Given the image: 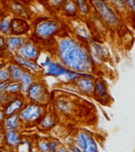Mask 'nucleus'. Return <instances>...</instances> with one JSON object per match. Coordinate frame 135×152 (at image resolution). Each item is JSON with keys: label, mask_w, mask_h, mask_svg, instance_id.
<instances>
[{"label": "nucleus", "mask_w": 135, "mask_h": 152, "mask_svg": "<svg viewBox=\"0 0 135 152\" xmlns=\"http://www.w3.org/2000/svg\"><path fill=\"white\" fill-rule=\"evenodd\" d=\"M59 142L58 140L52 139V140H48V145H49V151L52 152L56 151L57 148L59 146Z\"/></svg>", "instance_id": "30"}, {"label": "nucleus", "mask_w": 135, "mask_h": 152, "mask_svg": "<svg viewBox=\"0 0 135 152\" xmlns=\"http://www.w3.org/2000/svg\"><path fill=\"white\" fill-rule=\"evenodd\" d=\"M73 142L82 150V152H97L99 151L94 137L86 131L81 130L78 132Z\"/></svg>", "instance_id": "6"}, {"label": "nucleus", "mask_w": 135, "mask_h": 152, "mask_svg": "<svg viewBox=\"0 0 135 152\" xmlns=\"http://www.w3.org/2000/svg\"><path fill=\"white\" fill-rule=\"evenodd\" d=\"M0 52H2V50H0Z\"/></svg>", "instance_id": "40"}, {"label": "nucleus", "mask_w": 135, "mask_h": 152, "mask_svg": "<svg viewBox=\"0 0 135 152\" xmlns=\"http://www.w3.org/2000/svg\"><path fill=\"white\" fill-rule=\"evenodd\" d=\"M30 25L26 19L19 17L11 18L10 21V34L12 36H23L30 30Z\"/></svg>", "instance_id": "11"}, {"label": "nucleus", "mask_w": 135, "mask_h": 152, "mask_svg": "<svg viewBox=\"0 0 135 152\" xmlns=\"http://www.w3.org/2000/svg\"><path fill=\"white\" fill-rule=\"evenodd\" d=\"M5 93L13 95L21 94H22V84L21 82L9 80L5 88Z\"/></svg>", "instance_id": "26"}, {"label": "nucleus", "mask_w": 135, "mask_h": 152, "mask_svg": "<svg viewBox=\"0 0 135 152\" xmlns=\"http://www.w3.org/2000/svg\"><path fill=\"white\" fill-rule=\"evenodd\" d=\"M7 49V43H6V39L4 37H2V36L0 35V50H6Z\"/></svg>", "instance_id": "34"}, {"label": "nucleus", "mask_w": 135, "mask_h": 152, "mask_svg": "<svg viewBox=\"0 0 135 152\" xmlns=\"http://www.w3.org/2000/svg\"><path fill=\"white\" fill-rule=\"evenodd\" d=\"M9 81V80L2 81V82H0V94L5 92V88H6V86H7V83H8Z\"/></svg>", "instance_id": "36"}, {"label": "nucleus", "mask_w": 135, "mask_h": 152, "mask_svg": "<svg viewBox=\"0 0 135 152\" xmlns=\"http://www.w3.org/2000/svg\"><path fill=\"white\" fill-rule=\"evenodd\" d=\"M56 151L58 152H62V151H69L68 149H66V148H65V147H63V146H62V145L59 144V146L58 147V148H57V151Z\"/></svg>", "instance_id": "38"}, {"label": "nucleus", "mask_w": 135, "mask_h": 152, "mask_svg": "<svg viewBox=\"0 0 135 152\" xmlns=\"http://www.w3.org/2000/svg\"><path fill=\"white\" fill-rule=\"evenodd\" d=\"M59 63L72 71L91 73L93 69L87 47L81 40L70 36L58 40L55 48Z\"/></svg>", "instance_id": "1"}, {"label": "nucleus", "mask_w": 135, "mask_h": 152, "mask_svg": "<svg viewBox=\"0 0 135 152\" xmlns=\"http://www.w3.org/2000/svg\"><path fill=\"white\" fill-rule=\"evenodd\" d=\"M32 37L36 42H46L58 35L62 26L56 19L51 18H39L33 21Z\"/></svg>", "instance_id": "2"}, {"label": "nucleus", "mask_w": 135, "mask_h": 152, "mask_svg": "<svg viewBox=\"0 0 135 152\" xmlns=\"http://www.w3.org/2000/svg\"><path fill=\"white\" fill-rule=\"evenodd\" d=\"M92 95L95 96L97 101L103 104L109 102L110 94L108 92V87L107 83L101 78H95L94 91Z\"/></svg>", "instance_id": "10"}, {"label": "nucleus", "mask_w": 135, "mask_h": 152, "mask_svg": "<svg viewBox=\"0 0 135 152\" xmlns=\"http://www.w3.org/2000/svg\"><path fill=\"white\" fill-rule=\"evenodd\" d=\"M78 90L81 94L85 95L93 94L95 86V79L85 77H81L74 82Z\"/></svg>", "instance_id": "13"}, {"label": "nucleus", "mask_w": 135, "mask_h": 152, "mask_svg": "<svg viewBox=\"0 0 135 152\" xmlns=\"http://www.w3.org/2000/svg\"><path fill=\"white\" fill-rule=\"evenodd\" d=\"M86 47L89 51L92 66H101L104 59L107 57V52L105 48L99 42L93 40H90L89 42H88Z\"/></svg>", "instance_id": "7"}, {"label": "nucleus", "mask_w": 135, "mask_h": 152, "mask_svg": "<svg viewBox=\"0 0 135 152\" xmlns=\"http://www.w3.org/2000/svg\"><path fill=\"white\" fill-rule=\"evenodd\" d=\"M17 53L25 58L37 61L40 56V49L37 43L33 40H27L26 42L17 51Z\"/></svg>", "instance_id": "8"}, {"label": "nucleus", "mask_w": 135, "mask_h": 152, "mask_svg": "<svg viewBox=\"0 0 135 152\" xmlns=\"http://www.w3.org/2000/svg\"><path fill=\"white\" fill-rule=\"evenodd\" d=\"M36 147L39 151H50L48 140H45V139L38 140L36 142Z\"/></svg>", "instance_id": "29"}, {"label": "nucleus", "mask_w": 135, "mask_h": 152, "mask_svg": "<svg viewBox=\"0 0 135 152\" xmlns=\"http://www.w3.org/2000/svg\"><path fill=\"white\" fill-rule=\"evenodd\" d=\"M95 13L108 26L116 28L119 26L121 19L119 14L116 12L108 1L104 0H89Z\"/></svg>", "instance_id": "3"}, {"label": "nucleus", "mask_w": 135, "mask_h": 152, "mask_svg": "<svg viewBox=\"0 0 135 152\" xmlns=\"http://www.w3.org/2000/svg\"><path fill=\"white\" fill-rule=\"evenodd\" d=\"M104 1H109V0H104Z\"/></svg>", "instance_id": "39"}, {"label": "nucleus", "mask_w": 135, "mask_h": 152, "mask_svg": "<svg viewBox=\"0 0 135 152\" xmlns=\"http://www.w3.org/2000/svg\"><path fill=\"white\" fill-rule=\"evenodd\" d=\"M74 33L76 37L79 40L85 41V42H89L92 40V36L89 30L88 29L87 26H85L84 24H78L74 27Z\"/></svg>", "instance_id": "20"}, {"label": "nucleus", "mask_w": 135, "mask_h": 152, "mask_svg": "<svg viewBox=\"0 0 135 152\" xmlns=\"http://www.w3.org/2000/svg\"><path fill=\"white\" fill-rule=\"evenodd\" d=\"M56 124V119L52 113H46L43 118L38 123V127L43 131H48L53 128Z\"/></svg>", "instance_id": "19"}, {"label": "nucleus", "mask_w": 135, "mask_h": 152, "mask_svg": "<svg viewBox=\"0 0 135 152\" xmlns=\"http://www.w3.org/2000/svg\"><path fill=\"white\" fill-rule=\"evenodd\" d=\"M5 39L7 43V49L10 52H17L19 48L28 40L21 36H11Z\"/></svg>", "instance_id": "18"}, {"label": "nucleus", "mask_w": 135, "mask_h": 152, "mask_svg": "<svg viewBox=\"0 0 135 152\" xmlns=\"http://www.w3.org/2000/svg\"><path fill=\"white\" fill-rule=\"evenodd\" d=\"M5 132L4 128H2V125H0V147H2L3 146H6V142H5Z\"/></svg>", "instance_id": "32"}, {"label": "nucleus", "mask_w": 135, "mask_h": 152, "mask_svg": "<svg viewBox=\"0 0 135 152\" xmlns=\"http://www.w3.org/2000/svg\"><path fill=\"white\" fill-rule=\"evenodd\" d=\"M21 140L22 139L18 130H9L5 132V142L6 146L8 147H11L12 149L17 148Z\"/></svg>", "instance_id": "15"}, {"label": "nucleus", "mask_w": 135, "mask_h": 152, "mask_svg": "<svg viewBox=\"0 0 135 152\" xmlns=\"http://www.w3.org/2000/svg\"><path fill=\"white\" fill-rule=\"evenodd\" d=\"M69 151L72 152H82V150L81 149L80 147H78V145L73 142V144H72L70 147V149H69Z\"/></svg>", "instance_id": "35"}, {"label": "nucleus", "mask_w": 135, "mask_h": 152, "mask_svg": "<svg viewBox=\"0 0 135 152\" xmlns=\"http://www.w3.org/2000/svg\"><path fill=\"white\" fill-rule=\"evenodd\" d=\"M7 7L14 14H16L17 16L21 18H25L28 20L31 18L30 11L28 7H26L25 5L18 0H9L8 2Z\"/></svg>", "instance_id": "12"}, {"label": "nucleus", "mask_w": 135, "mask_h": 152, "mask_svg": "<svg viewBox=\"0 0 135 152\" xmlns=\"http://www.w3.org/2000/svg\"><path fill=\"white\" fill-rule=\"evenodd\" d=\"M7 69H8V71H9V80L17 81V82H21L24 74L28 70V69L25 68V67L19 65L15 62L9 64Z\"/></svg>", "instance_id": "16"}, {"label": "nucleus", "mask_w": 135, "mask_h": 152, "mask_svg": "<svg viewBox=\"0 0 135 152\" xmlns=\"http://www.w3.org/2000/svg\"><path fill=\"white\" fill-rule=\"evenodd\" d=\"M22 124L18 114H14L10 116H5L2 126L5 131L18 130Z\"/></svg>", "instance_id": "17"}, {"label": "nucleus", "mask_w": 135, "mask_h": 152, "mask_svg": "<svg viewBox=\"0 0 135 152\" xmlns=\"http://www.w3.org/2000/svg\"><path fill=\"white\" fill-rule=\"evenodd\" d=\"M46 113L45 105L30 102L25 103L18 115L22 124L31 126L37 125Z\"/></svg>", "instance_id": "4"}, {"label": "nucleus", "mask_w": 135, "mask_h": 152, "mask_svg": "<svg viewBox=\"0 0 135 152\" xmlns=\"http://www.w3.org/2000/svg\"><path fill=\"white\" fill-rule=\"evenodd\" d=\"M10 21L7 16H4L0 19V33L2 34H10Z\"/></svg>", "instance_id": "27"}, {"label": "nucleus", "mask_w": 135, "mask_h": 152, "mask_svg": "<svg viewBox=\"0 0 135 152\" xmlns=\"http://www.w3.org/2000/svg\"><path fill=\"white\" fill-rule=\"evenodd\" d=\"M25 104V100L22 94L16 95L10 102L6 104L2 109L4 112L5 116H10L14 114H18Z\"/></svg>", "instance_id": "9"}, {"label": "nucleus", "mask_w": 135, "mask_h": 152, "mask_svg": "<svg viewBox=\"0 0 135 152\" xmlns=\"http://www.w3.org/2000/svg\"><path fill=\"white\" fill-rule=\"evenodd\" d=\"M55 106L56 109L62 114L64 115H69L72 112V104L66 98L61 97L57 100L55 102Z\"/></svg>", "instance_id": "22"}, {"label": "nucleus", "mask_w": 135, "mask_h": 152, "mask_svg": "<svg viewBox=\"0 0 135 152\" xmlns=\"http://www.w3.org/2000/svg\"><path fill=\"white\" fill-rule=\"evenodd\" d=\"M14 61L28 70H32L34 72H40L42 71V66L37 64V62L32 59L25 58L18 53L14 56Z\"/></svg>", "instance_id": "14"}, {"label": "nucleus", "mask_w": 135, "mask_h": 152, "mask_svg": "<svg viewBox=\"0 0 135 152\" xmlns=\"http://www.w3.org/2000/svg\"><path fill=\"white\" fill-rule=\"evenodd\" d=\"M0 108H1V106H0Z\"/></svg>", "instance_id": "41"}, {"label": "nucleus", "mask_w": 135, "mask_h": 152, "mask_svg": "<svg viewBox=\"0 0 135 152\" xmlns=\"http://www.w3.org/2000/svg\"><path fill=\"white\" fill-rule=\"evenodd\" d=\"M108 2L118 14H127L130 12L125 0H109Z\"/></svg>", "instance_id": "24"}, {"label": "nucleus", "mask_w": 135, "mask_h": 152, "mask_svg": "<svg viewBox=\"0 0 135 152\" xmlns=\"http://www.w3.org/2000/svg\"><path fill=\"white\" fill-rule=\"evenodd\" d=\"M130 9V11L133 14H135V0H125Z\"/></svg>", "instance_id": "33"}, {"label": "nucleus", "mask_w": 135, "mask_h": 152, "mask_svg": "<svg viewBox=\"0 0 135 152\" xmlns=\"http://www.w3.org/2000/svg\"><path fill=\"white\" fill-rule=\"evenodd\" d=\"M9 80V71L8 69L1 67L0 68V82Z\"/></svg>", "instance_id": "31"}, {"label": "nucleus", "mask_w": 135, "mask_h": 152, "mask_svg": "<svg viewBox=\"0 0 135 152\" xmlns=\"http://www.w3.org/2000/svg\"><path fill=\"white\" fill-rule=\"evenodd\" d=\"M66 0H46L47 7L54 10H61L62 5Z\"/></svg>", "instance_id": "28"}, {"label": "nucleus", "mask_w": 135, "mask_h": 152, "mask_svg": "<svg viewBox=\"0 0 135 152\" xmlns=\"http://www.w3.org/2000/svg\"><path fill=\"white\" fill-rule=\"evenodd\" d=\"M26 94L30 102L45 106L50 102L49 90L43 82H35L28 88Z\"/></svg>", "instance_id": "5"}, {"label": "nucleus", "mask_w": 135, "mask_h": 152, "mask_svg": "<svg viewBox=\"0 0 135 152\" xmlns=\"http://www.w3.org/2000/svg\"><path fill=\"white\" fill-rule=\"evenodd\" d=\"M78 6V14L86 17L91 15L92 7L88 0H73Z\"/></svg>", "instance_id": "23"}, {"label": "nucleus", "mask_w": 135, "mask_h": 152, "mask_svg": "<svg viewBox=\"0 0 135 152\" xmlns=\"http://www.w3.org/2000/svg\"><path fill=\"white\" fill-rule=\"evenodd\" d=\"M5 118V114L3 112V109H0V125H2V122L4 121Z\"/></svg>", "instance_id": "37"}, {"label": "nucleus", "mask_w": 135, "mask_h": 152, "mask_svg": "<svg viewBox=\"0 0 135 152\" xmlns=\"http://www.w3.org/2000/svg\"><path fill=\"white\" fill-rule=\"evenodd\" d=\"M36 82V78L33 75V73H31V71H27L25 72L23 77L21 78V83L22 84V94H26L28 91V88L33 85V83Z\"/></svg>", "instance_id": "25"}, {"label": "nucleus", "mask_w": 135, "mask_h": 152, "mask_svg": "<svg viewBox=\"0 0 135 152\" xmlns=\"http://www.w3.org/2000/svg\"><path fill=\"white\" fill-rule=\"evenodd\" d=\"M61 10L66 17L70 18H73L78 14V6L73 0H66L62 7Z\"/></svg>", "instance_id": "21"}]
</instances>
